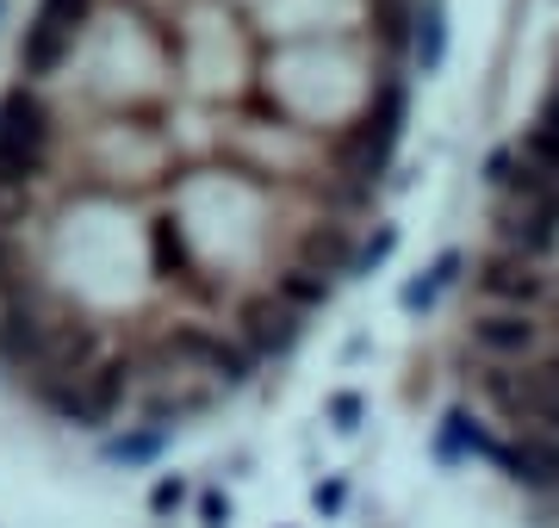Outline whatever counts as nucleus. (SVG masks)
<instances>
[{"mask_svg":"<svg viewBox=\"0 0 559 528\" xmlns=\"http://www.w3.org/2000/svg\"><path fill=\"white\" fill-rule=\"evenodd\" d=\"M473 292H479V305L491 311H528V317H540V311L559 299V286L547 267L522 262V255H510V249H485L479 262H473Z\"/></svg>","mask_w":559,"mask_h":528,"instance_id":"obj_1","label":"nucleus"},{"mask_svg":"<svg viewBox=\"0 0 559 528\" xmlns=\"http://www.w3.org/2000/svg\"><path fill=\"white\" fill-rule=\"evenodd\" d=\"M162 355L180 367H200L205 380H218V386H242L249 373H255V355L237 343V336H224V329L200 324V317H180L168 336H162Z\"/></svg>","mask_w":559,"mask_h":528,"instance_id":"obj_2","label":"nucleus"},{"mask_svg":"<svg viewBox=\"0 0 559 528\" xmlns=\"http://www.w3.org/2000/svg\"><path fill=\"white\" fill-rule=\"evenodd\" d=\"M547 324L528 317V311H491L485 305L479 317H466V348L479 355L485 367H528L547 355Z\"/></svg>","mask_w":559,"mask_h":528,"instance_id":"obj_3","label":"nucleus"},{"mask_svg":"<svg viewBox=\"0 0 559 528\" xmlns=\"http://www.w3.org/2000/svg\"><path fill=\"white\" fill-rule=\"evenodd\" d=\"M230 329H237V343L255 355V361H274L286 348L299 343V317L280 305L274 286H261V292H242L237 311H230Z\"/></svg>","mask_w":559,"mask_h":528,"instance_id":"obj_4","label":"nucleus"},{"mask_svg":"<svg viewBox=\"0 0 559 528\" xmlns=\"http://www.w3.org/2000/svg\"><path fill=\"white\" fill-rule=\"evenodd\" d=\"M498 472L510 485L535 491V497H559V435H547V429L510 435L498 454Z\"/></svg>","mask_w":559,"mask_h":528,"instance_id":"obj_5","label":"nucleus"},{"mask_svg":"<svg viewBox=\"0 0 559 528\" xmlns=\"http://www.w3.org/2000/svg\"><path fill=\"white\" fill-rule=\"evenodd\" d=\"M392 149H399V131H385V124L373 119H348L330 137V163H336V175H348V181H380L385 163H392Z\"/></svg>","mask_w":559,"mask_h":528,"instance_id":"obj_6","label":"nucleus"},{"mask_svg":"<svg viewBox=\"0 0 559 528\" xmlns=\"http://www.w3.org/2000/svg\"><path fill=\"white\" fill-rule=\"evenodd\" d=\"M106 355H112V348H106L94 317H57V324H50V355H44L38 373H57V380H75L81 386Z\"/></svg>","mask_w":559,"mask_h":528,"instance_id":"obj_7","label":"nucleus"},{"mask_svg":"<svg viewBox=\"0 0 559 528\" xmlns=\"http://www.w3.org/2000/svg\"><path fill=\"white\" fill-rule=\"evenodd\" d=\"M355 237H348V224L323 218V224H299V237H293V267H311L323 280H342V274H355Z\"/></svg>","mask_w":559,"mask_h":528,"instance_id":"obj_8","label":"nucleus"},{"mask_svg":"<svg viewBox=\"0 0 559 528\" xmlns=\"http://www.w3.org/2000/svg\"><path fill=\"white\" fill-rule=\"evenodd\" d=\"M498 249H510V255H522V262H547V255H559V218L554 212H522V205H498Z\"/></svg>","mask_w":559,"mask_h":528,"instance_id":"obj_9","label":"nucleus"},{"mask_svg":"<svg viewBox=\"0 0 559 528\" xmlns=\"http://www.w3.org/2000/svg\"><path fill=\"white\" fill-rule=\"evenodd\" d=\"M138 380H143V355H138V348H112V355H106V361L94 367L87 380H81V392H87V410L106 423V417H112V410H119L124 398L138 392Z\"/></svg>","mask_w":559,"mask_h":528,"instance_id":"obj_10","label":"nucleus"},{"mask_svg":"<svg viewBox=\"0 0 559 528\" xmlns=\"http://www.w3.org/2000/svg\"><path fill=\"white\" fill-rule=\"evenodd\" d=\"M436 454H441V460H491V467H498L503 442L491 435V429H485L479 410L454 405L448 417H441V429H436Z\"/></svg>","mask_w":559,"mask_h":528,"instance_id":"obj_11","label":"nucleus"},{"mask_svg":"<svg viewBox=\"0 0 559 528\" xmlns=\"http://www.w3.org/2000/svg\"><path fill=\"white\" fill-rule=\"evenodd\" d=\"M367 38L380 44L385 57L417 50V0H367Z\"/></svg>","mask_w":559,"mask_h":528,"instance_id":"obj_12","label":"nucleus"},{"mask_svg":"<svg viewBox=\"0 0 559 528\" xmlns=\"http://www.w3.org/2000/svg\"><path fill=\"white\" fill-rule=\"evenodd\" d=\"M75 50V32H62V25H50V20H38L32 32H25V44H20V69L32 75V82H44L50 69H62V57Z\"/></svg>","mask_w":559,"mask_h":528,"instance_id":"obj_13","label":"nucleus"},{"mask_svg":"<svg viewBox=\"0 0 559 528\" xmlns=\"http://www.w3.org/2000/svg\"><path fill=\"white\" fill-rule=\"evenodd\" d=\"M274 292H280V305L293 311V317H305V311H323L330 305V292H336V280H323V274H311V267H280L274 274Z\"/></svg>","mask_w":559,"mask_h":528,"instance_id":"obj_14","label":"nucleus"},{"mask_svg":"<svg viewBox=\"0 0 559 528\" xmlns=\"http://www.w3.org/2000/svg\"><path fill=\"white\" fill-rule=\"evenodd\" d=\"M441 50H448V25H441V7H429V13L417 20V69L423 75L441 62Z\"/></svg>","mask_w":559,"mask_h":528,"instance_id":"obj_15","label":"nucleus"},{"mask_svg":"<svg viewBox=\"0 0 559 528\" xmlns=\"http://www.w3.org/2000/svg\"><path fill=\"white\" fill-rule=\"evenodd\" d=\"M392 249H399V230H392V224H380V230H373V237L355 249V274H373V267H385V255H392Z\"/></svg>","mask_w":559,"mask_h":528,"instance_id":"obj_16","label":"nucleus"},{"mask_svg":"<svg viewBox=\"0 0 559 528\" xmlns=\"http://www.w3.org/2000/svg\"><path fill=\"white\" fill-rule=\"evenodd\" d=\"M38 20L62 25V32H81V25L94 20V0H44V7H38Z\"/></svg>","mask_w":559,"mask_h":528,"instance_id":"obj_17","label":"nucleus"},{"mask_svg":"<svg viewBox=\"0 0 559 528\" xmlns=\"http://www.w3.org/2000/svg\"><path fill=\"white\" fill-rule=\"evenodd\" d=\"M162 447V429H143V435H124V442L106 447V460H119V467H138V460H150Z\"/></svg>","mask_w":559,"mask_h":528,"instance_id":"obj_18","label":"nucleus"},{"mask_svg":"<svg viewBox=\"0 0 559 528\" xmlns=\"http://www.w3.org/2000/svg\"><path fill=\"white\" fill-rule=\"evenodd\" d=\"M180 504H187V479H175V472H168V479H156V491H150V509H156V516H175Z\"/></svg>","mask_w":559,"mask_h":528,"instance_id":"obj_19","label":"nucleus"},{"mask_svg":"<svg viewBox=\"0 0 559 528\" xmlns=\"http://www.w3.org/2000/svg\"><path fill=\"white\" fill-rule=\"evenodd\" d=\"M311 504H318V516H336V509L348 504V485H342V479H323V485L311 491Z\"/></svg>","mask_w":559,"mask_h":528,"instance_id":"obj_20","label":"nucleus"},{"mask_svg":"<svg viewBox=\"0 0 559 528\" xmlns=\"http://www.w3.org/2000/svg\"><path fill=\"white\" fill-rule=\"evenodd\" d=\"M330 423H336V429H355L360 423V392H336V398H330Z\"/></svg>","mask_w":559,"mask_h":528,"instance_id":"obj_21","label":"nucleus"},{"mask_svg":"<svg viewBox=\"0 0 559 528\" xmlns=\"http://www.w3.org/2000/svg\"><path fill=\"white\" fill-rule=\"evenodd\" d=\"M436 292H441V286H436V274H423V280H411V286H404V311H429V305H436Z\"/></svg>","mask_w":559,"mask_h":528,"instance_id":"obj_22","label":"nucleus"},{"mask_svg":"<svg viewBox=\"0 0 559 528\" xmlns=\"http://www.w3.org/2000/svg\"><path fill=\"white\" fill-rule=\"evenodd\" d=\"M200 516H205V528H224V523H230V497H224V491H205Z\"/></svg>","mask_w":559,"mask_h":528,"instance_id":"obj_23","label":"nucleus"},{"mask_svg":"<svg viewBox=\"0 0 559 528\" xmlns=\"http://www.w3.org/2000/svg\"><path fill=\"white\" fill-rule=\"evenodd\" d=\"M20 280V255H13V237L0 230V299H7V286Z\"/></svg>","mask_w":559,"mask_h":528,"instance_id":"obj_24","label":"nucleus"}]
</instances>
